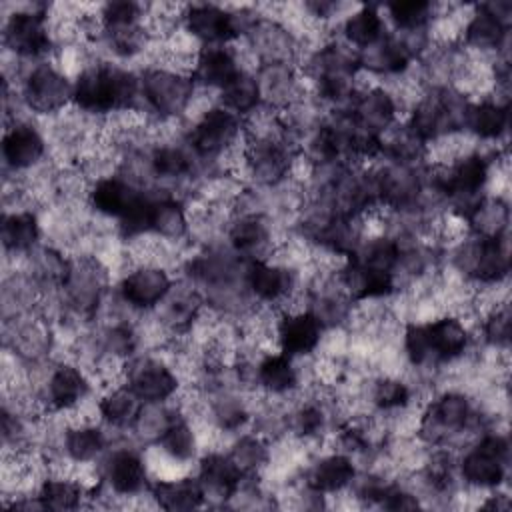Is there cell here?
Listing matches in <instances>:
<instances>
[{
  "label": "cell",
  "instance_id": "6da1fadb",
  "mask_svg": "<svg viewBox=\"0 0 512 512\" xmlns=\"http://www.w3.org/2000/svg\"><path fill=\"white\" fill-rule=\"evenodd\" d=\"M138 94V80L132 72L112 64L84 68L72 90V100L86 112L100 114L110 110H126Z\"/></svg>",
  "mask_w": 512,
  "mask_h": 512
},
{
  "label": "cell",
  "instance_id": "7a4b0ae2",
  "mask_svg": "<svg viewBox=\"0 0 512 512\" xmlns=\"http://www.w3.org/2000/svg\"><path fill=\"white\" fill-rule=\"evenodd\" d=\"M508 462V440L500 434L484 436L460 462L462 476L478 488H492L504 480Z\"/></svg>",
  "mask_w": 512,
  "mask_h": 512
},
{
  "label": "cell",
  "instance_id": "3957f363",
  "mask_svg": "<svg viewBox=\"0 0 512 512\" xmlns=\"http://www.w3.org/2000/svg\"><path fill=\"white\" fill-rule=\"evenodd\" d=\"M142 94L158 114L174 116L190 104L194 82L174 70H146L142 76Z\"/></svg>",
  "mask_w": 512,
  "mask_h": 512
},
{
  "label": "cell",
  "instance_id": "277c9868",
  "mask_svg": "<svg viewBox=\"0 0 512 512\" xmlns=\"http://www.w3.org/2000/svg\"><path fill=\"white\" fill-rule=\"evenodd\" d=\"M460 266L466 274L480 282H500L510 268L508 244L504 236H476L474 242L464 244Z\"/></svg>",
  "mask_w": 512,
  "mask_h": 512
},
{
  "label": "cell",
  "instance_id": "5b68a950",
  "mask_svg": "<svg viewBox=\"0 0 512 512\" xmlns=\"http://www.w3.org/2000/svg\"><path fill=\"white\" fill-rule=\"evenodd\" d=\"M472 416L470 402L464 394L448 392L432 402L422 418V436L430 442H442L450 434L462 432Z\"/></svg>",
  "mask_w": 512,
  "mask_h": 512
},
{
  "label": "cell",
  "instance_id": "8992f818",
  "mask_svg": "<svg viewBox=\"0 0 512 512\" xmlns=\"http://www.w3.org/2000/svg\"><path fill=\"white\" fill-rule=\"evenodd\" d=\"M238 114L228 108H210L190 134V144L198 156L212 158L222 154L238 136Z\"/></svg>",
  "mask_w": 512,
  "mask_h": 512
},
{
  "label": "cell",
  "instance_id": "52a82bcc",
  "mask_svg": "<svg viewBox=\"0 0 512 512\" xmlns=\"http://www.w3.org/2000/svg\"><path fill=\"white\" fill-rule=\"evenodd\" d=\"M184 24L192 38L208 46L222 44L240 34L238 18L214 4H194L184 8Z\"/></svg>",
  "mask_w": 512,
  "mask_h": 512
},
{
  "label": "cell",
  "instance_id": "ba28073f",
  "mask_svg": "<svg viewBox=\"0 0 512 512\" xmlns=\"http://www.w3.org/2000/svg\"><path fill=\"white\" fill-rule=\"evenodd\" d=\"M74 86L52 66H38L26 80L24 96L34 112L48 114L60 110L72 98Z\"/></svg>",
  "mask_w": 512,
  "mask_h": 512
},
{
  "label": "cell",
  "instance_id": "9c48e42d",
  "mask_svg": "<svg viewBox=\"0 0 512 512\" xmlns=\"http://www.w3.org/2000/svg\"><path fill=\"white\" fill-rule=\"evenodd\" d=\"M144 404H158L170 398L176 388L178 380L164 364L152 358L134 360L128 366V384H126Z\"/></svg>",
  "mask_w": 512,
  "mask_h": 512
},
{
  "label": "cell",
  "instance_id": "30bf717a",
  "mask_svg": "<svg viewBox=\"0 0 512 512\" xmlns=\"http://www.w3.org/2000/svg\"><path fill=\"white\" fill-rule=\"evenodd\" d=\"M42 12H16L10 16L4 28V42L16 54L40 56L50 50V34L44 24Z\"/></svg>",
  "mask_w": 512,
  "mask_h": 512
},
{
  "label": "cell",
  "instance_id": "8fae6325",
  "mask_svg": "<svg viewBox=\"0 0 512 512\" xmlns=\"http://www.w3.org/2000/svg\"><path fill=\"white\" fill-rule=\"evenodd\" d=\"M276 338L286 356L310 354L322 338V320L314 312H290L276 324Z\"/></svg>",
  "mask_w": 512,
  "mask_h": 512
},
{
  "label": "cell",
  "instance_id": "7c38bea8",
  "mask_svg": "<svg viewBox=\"0 0 512 512\" xmlns=\"http://www.w3.org/2000/svg\"><path fill=\"white\" fill-rule=\"evenodd\" d=\"M170 278L160 266H138L120 284L122 298L134 308H152L170 292Z\"/></svg>",
  "mask_w": 512,
  "mask_h": 512
},
{
  "label": "cell",
  "instance_id": "4fadbf2b",
  "mask_svg": "<svg viewBox=\"0 0 512 512\" xmlns=\"http://www.w3.org/2000/svg\"><path fill=\"white\" fill-rule=\"evenodd\" d=\"M246 162L262 184H276L290 170V156L278 140H252L246 150Z\"/></svg>",
  "mask_w": 512,
  "mask_h": 512
},
{
  "label": "cell",
  "instance_id": "5bb4252c",
  "mask_svg": "<svg viewBox=\"0 0 512 512\" xmlns=\"http://www.w3.org/2000/svg\"><path fill=\"white\" fill-rule=\"evenodd\" d=\"M240 72L234 54L220 46H206L200 50L192 68V82L208 88H224Z\"/></svg>",
  "mask_w": 512,
  "mask_h": 512
},
{
  "label": "cell",
  "instance_id": "9a60e30c",
  "mask_svg": "<svg viewBox=\"0 0 512 512\" xmlns=\"http://www.w3.org/2000/svg\"><path fill=\"white\" fill-rule=\"evenodd\" d=\"M396 114V102L394 98L382 90V88H372L360 96H356L354 104H352V120L372 132L378 134L380 130H386Z\"/></svg>",
  "mask_w": 512,
  "mask_h": 512
},
{
  "label": "cell",
  "instance_id": "2e32d148",
  "mask_svg": "<svg viewBox=\"0 0 512 512\" xmlns=\"http://www.w3.org/2000/svg\"><path fill=\"white\" fill-rule=\"evenodd\" d=\"M246 282H248L252 294L258 296L260 300L278 302L284 296H288V292L292 290L294 276L284 266L270 264V262H264V260H254L248 266Z\"/></svg>",
  "mask_w": 512,
  "mask_h": 512
},
{
  "label": "cell",
  "instance_id": "e0dca14e",
  "mask_svg": "<svg viewBox=\"0 0 512 512\" xmlns=\"http://www.w3.org/2000/svg\"><path fill=\"white\" fill-rule=\"evenodd\" d=\"M432 362L458 358L468 346V332L458 318L444 316L426 324Z\"/></svg>",
  "mask_w": 512,
  "mask_h": 512
},
{
  "label": "cell",
  "instance_id": "ac0fdd59",
  "mask_svg": "<svg viewBox=\"0 0 512 512\" xmlns=\"http://www.w3.org/2000/svg\"><path fill=\"white\" fill-rule=\"evenodd\" d=\"M412 50L400 36H382L372 46L364 48L362 58H358L360 64L386 74H398L408 68L412 60Z\"/></svg>",
  "mask_w": 512,
  "mask_h": 512
},
{
  "label": "cell",
  "instance_id": "d6986e66",
  "mask_svg": "<svg viewBox=\"0 0 512 512\" xmlns=\"http://www.w3.org/2000/svg\"><path fill=\"white\" fill-rule=\"evenodd\" d=\"M508 22L498 18L486 4L476 6L470 22L464 28V40L476 50H498L508 34Z\"/></svg>",
  "mask_w": 512,
  "mask_h": 512
},
{
  "label": "cell",
  "instance_id": "ffe728a7",
  "mask_svg": "<svg viewBox=\"0 0 512 512\" xmlns=\"http://www.w3.org/2000/svg\"><path fill=\"white\" fill-rule=\"evenodd\" d=\"M144 192L120 178H100L90 190V204L106 216H122Z\"/></svg>",
  "mask_w": 512,
  "mask_h": 512
},
{
  "label": "cell",
  "instance_id": "44dd1931",
  "mask_svg": "<svg viewBox=\"0 0 512 512\" xmlns=\"http://www.w3.org/2000/svg\"><path fill=\"white\" fill-rule=\"evenodd\" d=\"M2 152L6 162L20 170L36 164L44 154V140L38 130L30 124H16L6 132L2 142Z\"/></svg>",
  "mask_w": 512,
  "mask_h": 512
},
{
  "label": "cell",
  "instance_id": "7402d4cb",
  "mask_svg": "<svg viewBox=\"0 0 512 512\" xmlns=\"http://www.w3.org/2000/svg\"><path fill=\"white\" fill-rule=\"evenodd\" d=\"M106 480L118 494H136L146 486V466L132 450H118L106 460Z\"/></svg>",
  "mask_w": 512,
  "mask_h": 512
},
{
  "label": "cell",
  "instance_id": "603a6c76",
  "mask_svg": "<svg viewBox=\"0 0 512 512\" xmlns=\"http://www.w3.org/2000/svg\"><path fill=\"white\" fill-rule=\"evenodd\" d=\"M242 476V470L230 456L212 452L200 462L202 488H210L220 496H232L238 490Z\"/></svg>",
  "mask_w": 512,
  "mask_h": 512
},
{
  "label": "cell",
  "instance_id": "cb8c5ba5",
  "mask_svg": "<svg viewBox=\"0 0 512 512\" xmlns=\"http://www.w3.org/2000/svg\"><path fill=\"white\" fill-rule=\"evenodd\" d=\"M356 476L354 464L350 458L342 454H332L322 458L308 474V488L316 494L324 492H338L346 488Z\"/></svg>",
  "mask_w": 512,
  "mask_h": 512
},
{
  "label": "cell",
  "instance_id": "d4e9b609",
  "mask_svg": "<svg viewBox=\"0 0 512 512\" xmlns=\"http://www.w3.org/2000/svg\"><path fill=\"white\" fill-rule=\"evenodd\" d=\"M152 496L166 510H190L202 504L204 488L200 478L156 480L152 484Z\"/></svg>",
  "mask_w": 512,
  "mask_h": 512
},
{
  "label": "cell",
  "instance_id": "484cf974",
  "mask_svg": "<svg viewBox=\"0 0 512 512\" xmlns=\"http://www.w3.org/2000/svg\"><path fill=\"white\" fill-rule=\"evenodd\" d=\"M508 124V108L500 102L484 100L478 104H468L464 116V128H468L474 136L492 140L500 138Z\"/></svg>",
  "mask_w": 512,
  "mask_h": 512
},
{
  "label": "cell",
  "instance_id": "4316f807",
  "mask_svg": "<svg viewBox=\"0 0 512 512\" xmlns=\"http://www.w3.org/2000/svg\"><path fill=\"white\" fill-rule=\"evenodd\" d=\"M86 394H88V380L78 368L60 366L54 370L48 384V396L54 408L70 410L80 400H84Z\"/></svg>",
  "mask_w": 512,
  "mask_h": 512
},
{
  "label": "cell",
  "instance_id": "83f0119b",
  "mask_svg": "<svg viewBox=\"0 0 512 512\" xmlns=\"http://www.w3.org/2000/svg\"><path fill=\"white\" fill-rule=\"evenodd\" d=\"M142 404L144 402L128 386H124L106 394L100 400L98 410L108 424L124 428V426H134L138 422L140 412L144 408Z\"/></svg>",
  "mask_w": 512,
  "mask_h": 512
},
{
  "label": "cell",
  "instance_id": "f1b7e54d",
  "mask_svg": "<svg viewBox=\"0 0 512 512\" xmlns=\"http://www.w3.org/2000/svg\"><path fill=\"white\" fill-rule=\"evenodd\" d=\"M262 92L258 78L240 70L224 88H220V100L224 108L234 114H248L260 104Z\"/></svg>",
  "mask_w": 512,
  "mask_h": 512
},
{
  "label": "cell",
  "instance_id": "f546056e",
  "mask_svg": "<svg viewBox=\"0 0 512 512\" xmlns=\"http://www.w3.org/2000/svg\"><path fill=\"white\" fill-rule=\"evenodd\" d=\"M344 36L358 48H368L384 36V24L374 6H362L358 12L346 18Z\"/></svg>",
  "mask_w": 512,
  "mask_h": 512
},
{
  "label": "cell",
  "instance_id": "4dcf8cb0",
  "mask_svg": "<svg viewBox=\"0 0 512 512\" xmlns=\"http://www.w3.org/2000/svg\"><path fill=\"white\" fill-rule=\"evenodd\" d=\"M258 382L272 394H286L296 388L298 372L286 354L266 356L258 364Z\"/></svg>",
  "mask_w": 512,
  "mask_h": 512
},
{
  "label": "cell",
  "instance_id": "1f68e13d",
  "mask_svg": "<svg viewBox=\"0 0 512 512\" xmlns=\"http://www.w3.org/2000/svg\"><path fill=\"white\" fill-rule=\"evenodd\" d=\"M476 236H504L508 224V208L500 198H482L474 212L466 218Z\"/></svg>",
  "mask_w": 512,
  "mask_h": 512
},
{
  "label": "cell",
  "instance_id": "d6a6232c",
  "mask_svg": "<svg viewBox=\"0 0 512 512\" xmlns=\"http://www.w3.org/2000/svg\"><path fill=\"white\" fill-rule=\"evenodd\" d=\"M38 222L36 216L30 212H16L6 214L2 218V240L4 246L10 250H28L38 240Z\"/></svg>",
  "mask_w": 512,
  "mask_h": 512
},
{
  "label": "cell",
  "instance_id": "836d02e7",
  "mask_svg": "<svg viewBox=\"0 0 512 512\" xmlns=\"http://www.w3.org/2000/svg\"><path fill=\"white\" fill-rule=\"evenodd\" d=\"M104 434L96 426L78 424L66 432L64 448L74 462H90L104 450Z\"/></svg>",
  "mask_w": 512,
  "mask_h": 512
},
{
  "label": "cell",
  "instance_id": "e575fe53",
  "mask_svg": "<svg viewBox=\"0 0 512 512\" xmlns=\"http://www.w3.org/2000/svg\"><path fill=\"white\" fill-rule=\"evenodd\" d=\"M188 230L186 214L174 198H154V214H152V232L160 234L162 238H182Z\"/></svg>",
  "mask_w": 512,
  "mask_h": 512
},
{
  "label": "cell",
  "instance_id": "d590c367",
  "mask_svg": "<svg viewBox=\"0 0 512 512\" xmlns=\"http://www.w3.org/2000/svg\"><path fill=\"white\" fill-rule=\"evenodd\" d=\"M158 442L162 452L178 462L190 460L196 452V436L192 428L178 416L162 430Z\"/></svg>",
  "mask_w": 512,
  "mask_h": 512
},
{
  "label": "cell",
  "instance_id": "8d00e7d4",
  "mask_svg": "<svg viewBox=\"0 0 512 512\" xmlns=\"http://www.w3.org/2000/svg\"><path fill=\"white\" fill-rule=\"evenodd\" d=\"M38 498L46 510H74L80 506L82 486L66 478H48L42 482Z\"/></svg>",
  "mask_w": 512,
  "mask_h": 512
},
{
  "label": "cell",
  "instance_id": "74e56055",
  "mask_svg": "<svg viewBox=\"0 0 512 512\" xmlns=\"http://www.w3.org/2000/svg\"><path fill=\"white\" fill-rule=\"evenodd\" d=\"M230 240H232V246L238 252H244V254L252 252L254 254V252H258L260 248L266 246L268 228L262 222V218H258V216H242L232 226Z\"/></svg>",
  "mask_w": 512,
  "mask_h": 512
},
{
  "label": "cell",
  "instance_id": "f35d334b",
  "mask_svg": "<svg viewBox=\"0 0 512 512\" xmlns=\"http://www.w3.org/2000/svg\"><path fill=\"white\" fill-rule=\"evenodd\" d=\"M388 12L398 28L412 32V30H422L426 26V22L434 12V6L422 0H406V2L388 4Z\"/></svg>",
  "mask_w": 512,
  "mask_h": 512
},
{
  "label": "cell",
  "instance_id": "ab89813d",
  "mask_svg": "<svg viewBox=\"0 0 512 512\" xmlns=\"http://www.w3.org/2000/svg\"><path fill=\"white\" fill-rule=\"evenodd\" d=\"M150 166L162 178H180L192 168L188 154L176 146H158L150 156Z\"/></svg>",
  "mask_w": 512,
  "mask_h": 512
},
{
  "label": "cell",
  "instance_id": "60d3db41",
  "mask_svg": "<svg viewBox=\"0 0 512 512\" xmlns=\"http://www.w3.org/2000/svg\"><path fill=\"white\" fill-rule=\"evenodd\" d=\"M372 400L382 410L404 408L410 402V388L394 378L380 380L372 390Z\"/></svg>",
  "mask_w": 512,
  "mask_h": 512
},
{
  "label": "cell",
  "instance_id": "b9f144b4",
  "mask_svg": "<svg viewBox=\"0 0 512 512\" xmlns=\"http://www.w3.org/2000/svg\"><path fill=\"white\" fill-rule=\"evenodd\" d=\"M230 458L236 462V466L242 470V474H248L266 462V448L260 440L246 436L232 448Z\"/></svg>",
  "mask_w": 512,
  "mask_h": 512
},
{
  "label": "cell",
  "instance_id": "7bdbcfd3",
  "mask_svg": "<svg viewBox=\"0 0 512 512\" xmlns=\"http://www.w3.org/2000/svg\"><path fill=\"white\" fill-rule=\"evenodd\" d=\"M484 336L492 346H508L510 340V312L506 306L494 308L484 324H482Z\"/></svg>",
  "mask_w": 512,
  "mask_h": 512
},
{
  "label": "cell",
  "instance_id": "ee69618b",
  "mask_svg": "<svg viewBox=\"0 0 512 512\" xmlns=\"http://www.w3.org/2000/svg\"><path fill=\"white\" fill-rule=\"evenodd\" d=\"M102 22L106 28H120L132 26L140 20V6L134 2H110L102 8Z\"/></svg>",
  "mask_w": 512,
  "mask_h": 512
},
{
  "label": "cell",
  "instance_id": "f6af8a7d",
  "mask_svg": "<svg viewBox=\"0 0 512 512\" xmlns=\"http://www.w3.org/2000/svg\"><path fill=\"white\" fill-rule=\"evenodd\" d=\"M248 418V412L244 408V404L236 398H222L216 402L214 406V420L222 430H236L240 428Z\"/></svg>",
  "mask_w": 512,
  "mask_h": 512
},
{
  "label": "cell",
  "instance_id": "bcb514c9",
  "mask_svg": "<svg viewBox=\"0 0 512 512\" xmlns=\"http://www.w3.org/2000/svg\"><path fill=\"white\" fill-rule=\"evenodd\" d=\"M324 426V412L316 404H306L302 406L294 418H292V428L300 436H316Z\"/></svg>",
  "mask_w": 512,
  "mask_h": 512
},
{
  "label": "cell",
  "instance_id": "7dc6e473",
  "mask_svg": "<svg viewBox=\"0 0 512 512\" xmlns=\"http://www.w3.org/2000/svg\"><path fill=\"white\" fill-rule=\"evenodd\" d=\"M380 506L382 508H388V510H414L420 506L418 498L410 492H404L396 486H388L384 490V496L380 500Z\"/></svg>",
  "mask_w": 512,
  "mask_h": 512
},
{
  "label": "cell",
  "instance_id": "c3c4849f",
  "mask_svg": "<svg viewBox=\"0 0 512 512\" xmlns=\"http://www.w3.org/2000/svg\"><path fill=\"white\" fill-rule=\"evenodd\" d=\"M482 508H488V510H508L510 508V502L504 494H492L484 504Z\"/></svg>",
  "mask_w": 512,
  "mask_h": 512
}]
</instances>
